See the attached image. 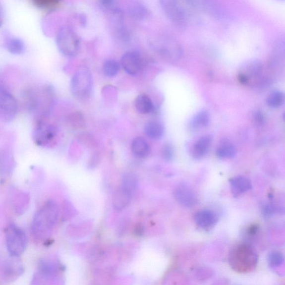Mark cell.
I'll list each match as a JSON object with an SVG mask.
<instances>
[{"instance_id":"obj_12","label":"cell","mask_w":285,"mask_h":285,"mask_svg":"<svg viewBox=\"0 0 285 285\" xmlns=\"http://www.w3.org/2000/svg\"><path fill=\"white\" fill-rule=\"evenodd\" d=\"M19 257L11 256L4 265V277L8 282L15 280L24 272V267Z\"/></svg>"},{"instance_id":"obj_21","label":"cell","mask_w":285,"mask_h":285,"mask_svg":"<svg viewBox=\"0 0 285 285\" xmlns=\"http://www.w3.org/2000/svg\"><path fill=\"white\" fill-rule=\"evenodd\" d=\"M134 107L138 112L142 114H147L154 110V105L151 99L146 94L138 96L134 101Z\"/></svg>"},{"instance_id":"obj_28","label":"cell","mask_w":285,"mask_h":285,"mask_svg":"<svg viewBox=\"0 0 285 285\" xmlns=\"http://www.w3.org/2000/svg\"><path fill=\"white\" fill-rule=\"evenodd\" d=\"M277 212V208L272 203H265L261 208V214L265 219L272 217Z\"/></svg>"},{"instance_id":"obj_14","label":"cell","mask_w":285,"mask_h":285,"mask_svg":"<svg viewBox=\"0 0 285 285\" xmlns=\"http://www.w3.org/2000/svg\"><path fill=\"white\" fill-rule=\"evenodd\" d=\"M138 188V179L133 173H126L121 178V184L118 188L125 195L132 200Z\"/></svg>"},{"instance_id":"obj_29","label":"cell","mask_w":285,"mask_h":285,"mask_svg":"<svg viewBox=\"0 0 285 285\" xmlns=\"http://www.w3.org/2000/svg\"><path fill=\"white\" fill-rule=\"evenodd\" d=\"M36 6L40 7H49L55 5L58 0H33Z\"/></svg>"},{"instance_id":"obj_35","label":"cell","mask_w":285,"mask_h":285,"mask_svg":"<svg viewBox=\"0 0 285 285\" xmlns=\"http://www.w3.org/2000/svg\"><path fill=\"white\" fill-rule=\"evenodd\" d=\"M187 1H191V2H192V1H193V0H187Z\"/></svg>"},{"instance_id":"obj_25","label":"cell","mask_w":285,"mask_h":285,"mask_svg":"<svg viewBox=\"0 0 285 285\" xmlns=\"http://www.w3.org/2000/svg\"><path fill=\"white\" fill-rule=\"evenodd\" d=\"M120 65L115 60H108L103 65L104 73L108 77H114L118 74Z\"/></svg>"},{"instance_id":"obj_6","label":"cell","mask_w":285,"mask_h":285,"mask_svg":"<svg viewBox=\"0 0 285 285\" xmlns=\"http://www.w3.org/2000/svg\"><path fill=\"white\" fill-rule=\"evenodd\" d=\"M71 88L75 97L79 99L87 98L91 92V75L88 71H78L72 78Z\"/></svg>"},{"instance_id":"obj_32","label":"cell","mask_w":285,"mask_h":285,"mask_svg":"<svg viewBox=\"0 0 285 285\" xmlns=\"http://www.w3.org/2000/svg\"><path fill=\"white\" fill-rule=\"evenodd\" d=\"M100 3L103 7L110 8L114 5L115 0H100Z\"/></svg>"},{"instance_id":"obj_9","label":"cell","mask_w":285,"mask_h":285,"mask_svg":"<svg viewBox=\"0 0 285 285\" xmlns=\"http://www.w3.org/2000/svg\"><path fill=\"white\" fill-rule=\"evenodd\" d=\"M161 6L166 15L178 25H183L184 13L178 5L177 0H159Z\"/></svg>"},{"instance_id":"obj_26","label":"cell","mask_w":285,"mask_h":285,"mask_svg":"<svg viewBox=\"0 0 285 285\" xmlns=\"http://www.w3.org/2000/svg\"><path fill=\"white\" fill-rule=\"evenodd\" d=\"M268 262L271 267L277 268L284 264V255L279 251L271 252L268 256Z\"/></svg>"},{"instance_id":"obj_16","label":"cell","mask_w":285,"mask_h":285,"mask_svg":"<svg viewBox=\"0 0 285 285\" xmlns=\"http://www.w3.org/2000/svg\"><path fill=\"white\" fill-rule=\"evenodd\" d=\"M212 141L213 137L211 135H206L199 139L192 149V157L196 160H201L205 157L210 150Z\"/></svg>"},{"instance_id":"obj_11","label":"cell","mask_w":285,"mask_h":285,"mask_svg":"<svg viewBox=\"0 0 285 285\" xmlns=\"http://www.w3.org/2000/svg\"><path fill=\"white\" fill-rule=\"evenodd\" d=\"M58 270V267L56 262L48 259H42L38 266L37 273L34 277L33 282L39 280L47 279L56 276Z\"/></svg>"},{"instance_id":"obj_3","label":"cell","mask_w":285,"mask_h":285,"mask_svg":"<svg viewBox=\"0 0 285 285\" xmlns=\"http://www.w3.org/2000/svg\"><path fill=\"white\" fill-rule=\"evenodd\" d=\"M57 44L60 52L67 57L76 56L79 51L80 41L78 36L69 27H63L58 31Z\"/></svg>"},{"instance_id":"obj_31","label":"cell","mask_w":285,"mask_h":285,"mask_svg":"<svg viewBox=\"0 0 285 285\" xmlns=\"http://www.w3.org/2000/svg\"><path fill=\"white\" fill-rule=\"evenodd\" d=\"M259 227L257 225H251L246 230V232L248 236L253 237L256 236L259 232Z\"/></svg>"},{"instance_id":"obj_5","label":"cell","mask_w":285,"mask_h":285,"mask_svg":"<svg viewBox=\"0 0 285 285\" xmlns=\"http://www.w3.org/2000/svg\"><path fill=\"white\" fill-rule=\"evenodd\" d=\"M18 110L16 99L3 85H0V116L10 121L14 119Z\"/></svg>"},{"instance_id":"obj_1","label":"cell","mask_w":285,"mask_h":285,"mask_svg":"<svg viewBox=\"0 0 285 285\" xmlns=\"http://www.w3.org/2000/svg\"><path fill=\"white\" fill-rule=\"evenodd\" d=\"M59 217V209L56 203L48 201L36 214L32 224L31 233L36 240H46L52 234Z\"/></svg>"},{"instance_id":"obj_33","label":"cell","mask_w":285,"mask_h":285,"mask_svg":"<svg viewBox=\"0 0 285 285\" xmlns=\"http://www.w3.org/2000/svg\"><path fill=\"white\" fill-rule=\"evenodd\" d=\"M238 80L239 82L242 85H247L249 84V80H248L247 76L245 74L242 73V72H240V73L238 74Z\"/></svg>"},{"instance_id":"obj_20","label":"cell","mask_w":285,"mask_h":285,"mask_svg":"<svg viewBox=\"0 0 285 285\" xmlns=\"http://www.w3.org/2000/svg\"><path fill=\"white\" fill-rule=\"evenodd\" d=\"M164 126L159 121H150L144 126L145 134L152 139H160L164 135Z\"/></svg>"},{"instance_id":"obj_4","label":"cell","mask_w":285,"mask_h":285,"mask_svg":"<svg viewBox=\"0 0 285 285\" xmlns=\"http://www.w3.org/2000/svg\"><path fill=\"white\" fill-rule=\"evenodd\" d=\"M6 242L11 256L20 257L26 250L27 238L25 232L16 225H8L6 229Z\"/></svg>"},{"instance_id":"obj_24","label":"cell","mask_w":285,"mask_h":285,"mask_svg":"<svg viewBox=\"0 0 285 285\" xmlns=\"http://www.w3.org/2000/svg\"><path fill=\"white\" fill-rule=\"evenodd\" d=\"M285 102V95L280 91H275L271 93L268 99L267 104L273 108H279L283 106Z\"/></svg>"},{"instance_id":"obj_30","label":"cell","mask_w":285,"mask_h":285,"mask_svg":"<svg viewBox=\"0 0 285 285\" xmlns=\"http://www.w3.org/2000/svg\"><path fill=\"white\" fill-rule=\"evenodd\" d=\"M253 119L258 126L263 125L265 122V116L264 113L261 111H256L253 114Z\"/></svg>"},{"instance_id":"obj_22","label":"cell","mask_w":285,"mask_h":285,"mask_svg":"<svg viewBox=\"0 0 285 285\" xmlns=\"http://www.w3.org/2000/svg\"><path fill=\"white\" fill-rule=\"evenodd\" d=\"M236 147L231 143L224 142L217 149L216 155L220 159H232L236 156Z\"/></svg>"},{"instance_id":"obj_8","label":"cell","mask_w":285,"mask_h":285,"mask_svg":"<svg viewBox=\"0 0 285 285\" xmlns=\"http://www.w3.org/2000/svg\"><path fill=\"white\" fill-rule=\"evenodd\" d=\"M174 197L180 205L187 208L195 206L198 201L195 192L185 184H180L176 188Z\"/></svg>"},{"instance_id":"obj_34","label":"cell","mask_w":285,"mask_h":285,"mask_svg":"<svg viewBox=\"0 0 285 285\" xmlns=\"http://www.w3.org/2000/svg\"><path fill=\"white\" fill-rule=\"evenodd\" d=\"M2 20H3L2 9L1 8V5H0V26H1V25L2 24Z\"/></svg>"},{"instance_id":"obj_17","label":"cell","mask_w":285,"mask_h":285,"mask_svg":"<svg viewBox=\"0 0 285 285\" xmlns=\"http://www.w3.org/2000/svg\"><path fill=\"white\" fill-rule=\"evenodd\" d=\"M128 12L129 15L133 19L138 21L146 19L149 14L147 7L138 1H134L130 3Z\"/></svg>"},{"instance_id":"obj_19","label":"cell","mask_w":285,"mask_h":285,"mask_svg":"<svg viewBox=\"0 0 285 285\" xmlns=\"http://www.w3.org/2000/svg\"><path fill=\"white\" fill-rule=\"evenodd\" d=\"M131 149L134 156L139 158H146L150 152L148 143L141 137L135 138L133 140Z\"/></svg>"},{"instance_id":"obj_23","label":"cell","mask_w":285,"mask_h":285,"mask_svg":"<svg viewBox=\"0 0 285 285\" xmlns=\"http://www.w3.org/2000/svg\"><path fill=\"white\" fill-rule=\"evenodd\" d=\"M6 48L8 51L14 55H20L25 51V44L17 38H11L7 41Z\"/></svg>"},{"instance_id":"obj_15","label":"cell","mask_w":285,"mask_h":285,"mask_svg":"<svg viewBox=\"0 0 285 285\" xmlns=\"http://www.w3.org/2000/svg\"><path fill=\"white\" fill-rule=\"evenodd\" d=\"M229 184L234 197L241 196L244 193L249 191L252 188L251 180L242 175L236 176L230 179Z\"/></svg>"},{"instance_id":"obj_10","label":"cell","mask_w":285,"mask_h":285,"mask_svg":"<svg viewBox=\"0 0 285 285\" xmlns=\"http://www.w3.org/2000/svg\"><path fill=\"white\" fill-rule=\"evenodd\" d=\"M121 65L126 73L137 75L142 68V57L136 52H128L122 57Z\"/></svg>"},{"instance_id":"obj_27","label":"cell","mask_w":285,"mask_h":285,"mask_svg":"<svg viewBox=\"0 0 285 285\" xmlns=\"http://www.w3.org/2000/svg\"><path fill=\"white\" fill-rule=\"evenodd\" d=\"M163 158L166 161H171L173 159L174 155V148L172 145L166 143L163 147L162 150Z\"/></svg>"},{"instance_id":"obj_18","label":"cell","mask_w":285,"mask_h":285,"mask_svg":"<svg viewBox=\"0 0 285 285\" xmlns=\"http://www.w3.org/2000/svg\"><path fill=\"white\" fill-rule=\"evenodd\" d=\"M211 117L209 113L203 110L199 112L194 115L190 122L189 127L192 130H198L209 126Z\"/></svg>"},{"instance_id":"obj_13","label":"cell","mask_w":285,"mask_h":285,"mask_svg":"<svg viewBox=\"0 0 285 285\" xmlns=\"http://www.w3.org/2000/svg\"><path fill=\"white\" fill-rule=\"evenodd\" d=\"M194 220L198 227L203 229H209L215 227L218 223L219 218L213 211L202 210L194 215Z\"/></svg>"},{"instance_id":"obj_2","label":"cell","mask_w":285,"mask_h":285,"mask_svg":"<svg viewBox=\"0 0 285 285\" xmlns=\"http://www.w3.org/2000/svg\"><path fill=\"white\" fill-rule=\"evenodd\" d=\"M257 252L250 243L237 244L230 250L228 256L229 264L234 271L246 274L254 270L258 263Z\"/></svg>"},{"instance_id":"obj_7","label":"cell","mask_w":285,"mask_h":285,"mask_svg":"<svg viewBox=\"0 0 285 285\" xmlns=\"http://www.w3.org/2000/svg\"><path fill=\"white\" fill-rule=\"evenodd\" d=\"M56 135L55 126L49 124L43 119L36 123L33 133L34 141L38 146L45 147L52 142Z\"/></svg>"}]
</instances>
